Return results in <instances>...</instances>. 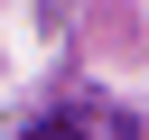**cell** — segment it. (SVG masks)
<instances>
[{"mask_svg":"<svg viewBox=\"0 0 149 140\" xmlns=\"http://www.w3.org/2000/svg\"><path fill=\"white\" fill-rule=\"evenodd\" d=\"M28 140H140V121H121L102 103H65V112H37Z\"/></svg>","mask_w":149,"mask_h":140,"instance_id":"obj_1","label":"cell"}]
</instances>
